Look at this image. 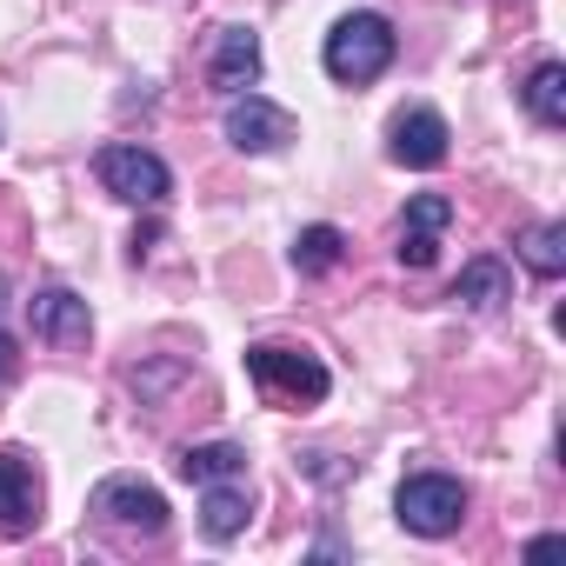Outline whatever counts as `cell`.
Wrapping results in <instances>:
<instances>
[{
  "label": "cell",
  "mask_w": 566,
  "mask_h": 566,
  "mask_svg": "<svg viewBox=\"0 0 566 566\" xmlns=\"http://www.w3.org/2000/svg\"><path fill=\"white\" fill-rule=\"evenodd\" d=\"M394 520L407 533H420V539L460 533V520H467V480H453V473H407L400 493H394Z\"/></svg>",
  "instance_id": "cell-4"
},
{
  "label": "cell",
  "mask_w": 566,
  "mask_h": 566,
  "mask_svg": "<svg viewBox=\"0 0 566 566\" xmlns=\"http://www.w3.org/2000/svg\"><path fill=\"white\" fill-rule=\"evenodd\" d=\"M94 180H101L114 200H127V207H160V200L174 193V167H167L154 147H140V140H107V147L94 154Z\"/></svg>",
  "instance_id": "cell-3"
},
{
  "label": "cell",
  "mask_w": 566,
  "mask_h": 566,
  "mask_svg": "<svg viewBox=\"0 0 566 566\" xmlns=\"http://www.w3.org/2000/svg\"><path fill=\"white\" fill-rule=\"evenodd\" d=\"M400 227H413V233H447V227H453V200H447V193H413L407 213H400Z\"/></svg>",
  "instance_id": "cell-17"
},
{
  "label": "cell",
  "mask_w": 566,
  "mask_h": 566,
  "mask_svg": "<svg viewBox=\"0 0 566 566\" xmlns=\"http://www.w3.org/2000/svg\"><path fill=\"white\" fill-rule=\"evenodd\" d=\"M340 260H347V233H340L334 220H314V227H301V233H294V266H301L307 280L334 273Z\"/></svg>",
  "instance_id": "cell-15"
},
{
  "label": "cell",
  "mask_w": 566,
  "mask_h": 566,
  "mask_svg": "<svg viewBox=\"0 0 566 566\" xmlns=\"http://www.w3.org/2000/svg\"><path fill=\"white\" fill-rule=\"evenodd\" d=\"M260 67H266L260 34H253V28H220L213 61H207V81H213L220 94H247V87H260Z\"/></svg>",
  "instance_id": "cell-10"
},
{
  "label": "cell",
  "mask_w": 566,
  "mask_h": 566,
  "mask_svg": "<svg viewBox=\"0 0 566 566\" xmlns=\"http://www.w3.org/2000/svg\"><path fill=\"white\" fill-rule=\"evenodd\" d=\"M447 140H453V127H447V114H433V107H407V114H394V127H387L394 167H413V174L447 167Z\"/></svg>",
  "instance_id": "cell-8"
},
{
  "label": "cell",
  "mask_w": 566,
  "mask_h": 566,
  "mask_svg": "<svg viewBox=\"0 0 566 566\" xmlns=\"http://www.w3.org/2000/svg\"><path fill=\"white\" fill-rule=\"evenodd\" d=\"M394 54H400L394 21L374 14V8H354V14H340V21L327 28L321 67H327V81H340V87H374V81L394 67Z\"/></svg>",
  "instance_id": "cell-1"
},
{
  "label": "cell",
  "mask_w": 566,
  "mask_h": 566,
  "mask_svg": "<svg viewBox=\"0 0 566 566\" xmlns=\"http://www.w3.org/2000/svg\"><path fill=\"white\" fill-rule=\"evenodd\" d=\"M87 513H94L107 533H127V539H160V533H167V493L147 486V480H134V473L101 480L94 500H87Z\"/></svg>",
  "instance_id": "cell-5"
},
{
  "label": "cell",
  "mask_w": 566,
  "mask_h": 566,
  "mask_svg": "<svg viewBox=\"0 0 566 566\" xmlns=\"http://www.w3.org/2000/svg\"><path fill=\"white\" fill-rule=\"evenodd\" d=\"M553 553H566V539H559V533H539V539H526V559H553Z\"/></svg>",
  "instance_id": "cell-19"
},
{
  "label": "cell",
  "mask_w": 566,
  "mask_h": 566,
  "mask_svg": "<svg viewBox=\"0 0 566 566\" xmlns=\"http://www.w3.org/2000/svg\"><path fill=\"white\" fill-rule=\"evenodd\" d=\"M247 380L266 400H287V407H321L334 394V374L307 347H287V340H253L247 347Z\"/></svg>",
  "instance_id": "cell-2"
},
{
  "label": "cell",
  "mask_w": 566,
  "mask_h": 566,
  "mask_svg": "<svg viewBox=\"0 0 566 566\" xmlns=\"http://www.w3.org/2000/svg\"><path fill=\"white\" fill-rule=\"evenodd\" d=\"M28 321H34V340H48L54 354H81L87 334H94V314L74 287H41L28 301Z\"/></svg>",
  "instance_id": "cell-9"
},
{
  "label": "cell",
  "mask_w": 566,
  "mask_h": 566,
  "mask_svg": "<svg viewBox=\"0 0 566 566\" xmlns=\"http://www.w3.org/2000/svg\"><path fill=\"white\" fill-rule=\"evenodd\" d=\"M447 301H453V307H467V314H500V307L513 301V273H506V260H493V253L467 260Z\"/></svg>",
  "instance_id": "cell-12"
},
{
  "label": "cell",
  "mask_w": 566,
  "mask_h": 566,
  "mask_svg": "<svg viewBox=\"0 0 566 566\" xmlns=\"http://www.w3.org/2000/svg\"><path fill=\"white\" fill-rule=\"evenodd\" d=\"M247 520H253V493H247V480H207V486H200V533H207L213 546L240 539Z\"/></svg>",
  "instance_id": "cell-11"
},
{
  "label": "cell",
  "mask_w": 566,
  "mask_h": 566,
  "mask_svg": "<svg viewBox=\"0 0 566 566\" xmlns=\"http://www.w3.org/2000/svg\"><path fill=\"white\" fill-rule=\"evenodd\" d=\"M180 473H187L193 486H207V480H247V447H233V440H200V447L180 453Z\"/></svg>",
  "instance_id": "cell-16"
},
{
  "label": "cell",
  "mask_w": 566,
  "mask_h": 566,
  "mask_svg": "<svg viewBox=\"0 0 566 566\" xmlns=\"http://www.w3.org/2000/svg\"><path fill=\"white\" fill-rule=\"evenodd\" d=\"M220 127H227V140H233L240 154H280V147L301 134L287 107H273V101L253 94V87H247V94H227V120H220Z\"/></svg>",
  "instance_id": "cell-6"
},
{
  "label": "cell",
  "mask_w": 566,
  "mask_h": 566,
  "mask_svg": "<svg viewBox=\"0 0 566 566\" xmlns=\"http://www.w3.org/2000/svg\"><path fill=\"white\" fill-rule=\"evenodd\" d=\"M513 253L526 260V273L559 280V273H566V220H526V227L513 233Z\"/></svg>",
  "instance_id": "cell-13"
},
{
  "label": "cell",
  "mask_w": 566,
  "mask_h": 566,
  "mask_svg": "<svg viewBox=\"0 0 566 566\" xmlns=\"http://www.w3.org/2000/svg\"><path fill=\"white\" fill-rule=\"evenodd\" d=\"M8 374H14V340L0 334V387H8Z\"/></svg>",
  "instance_id": "cell-20"
},
{
  "label": "cell",
  "mask_w": 566,
  "mask_h": 566,
  "mask_svg": "<svg viewBox=\"0 0 566 566\" xmlns=\"http://www.w3.org/2000/svg\"><path fill=\"white\" fill-rule=\"evenodd\" d=\"M400 266H413V273H427L433 260H440V233H413V227H400Z\"/></svg>",
  "instance_id": "cell-18"
},
{
  "label": "cell",
  "mask_w": 566,
  "mask_h": 566,
  "mask_svg": "<svg viewBox=\"0 0 566 566\" xmlns=\"http://www.w3.org/2000/svg\"><path fill=\"white\" fill-rule=\"evenodd\" d=\"M41 506H48V486H41L34 453L8 447V453H0V533H8V539L34 533L41 526Z\"/></svg>",
  "instance_id": "cell-7"
},
{
  "label": "cell",
  "mask_w": 566,
  "mask_h": 566,
  "mask_svg": "<svg viewBox=\"0 0 566 566\" xmlns=\"http://www.w3.org/2000/svg\"><path fill=\"white\" fill-rule=\"evenodd\" d=\"M520 101H526V114H533L539 127H566V67H559V61H539V67L526 74Z\"/></svg>",
  "instance_id": "cell-14"
},
{
  "label": "cell",
  "mask_w": 566,
  "mask_h": 566,
  "mask_svg": "<svg viewBox=\"0 0 566 566\" xmlns=\"http://www.w3.org/2000/svg\"><path fill=\"white\" fill-rule=\"evenodd\" d=\"M0 301H8V273H0Z\"/></svg>",
  "instance_id": "cell-21"
}]
</instances>
